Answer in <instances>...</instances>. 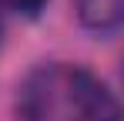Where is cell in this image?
<instances>
[{"instance_id": "6da1fadb", "label": "cell", "mask_w": 124, "mask_h": 121, "mask_svg": "<svg viewBox=\"0 0 124 121\" xmlns=\"http://www.w3.org/2000/svg\"><path fill=\"white\" fill-rule=\"evenodd\" d=\"M20 121H124V101L77 64H40L17 87Z\"/></svg>"}, {"instance_id": "7a4b0ae2", "label": "cell", "mask_w": 124, "mask_h": 121, "mask_svg": "<svg viewBox=\"0 0 124 121\" xmlns=\"http://www.w3.org/2000/svg\"><path fill=\"white\" fill-rule=\"evenodd\" d=\"M77 17L94 34L124 30V0H77Z\"/></svg>"}, {"instance_id": "3957f363", "label": "cell", "mask_w": 124, "mask_h": 121, "mask_svg": "<svg viewBox=\"0 0 124 121\" xmlns=\"http://www.w3.org/2000/svg\"><path fill=\"white\" fill-rule=\"evenodd\" d=\"M44 7H47V0H0V10L10 17V14H17V17H37Z\"/></svg>"}, {"instance_id": "277c9868", "label": "cell", "mask_w": 124, "mask_h": 121, "mask_svg": "<svg viewBox=\"0 0 124 121\" xmlns=\"http://www.w3.org/2000/svg\"><path fill=\"white\" fill-rule=\"evenodd\" d=\"M3 24H7V14L0 10V37H3Z\"/></svg>"}]
</instances>
